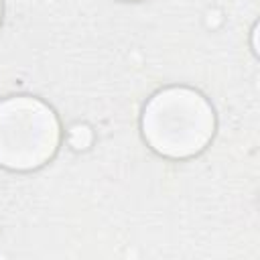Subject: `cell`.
Listing matches in <instances>:
<instances>
[{
	"instance_id": "cell-1",
	"label": "cell",
	"mask_w": 260,
	"mask_h": 260,
	"mask_svg": "<svg viewBox=\"0 0 260 260\" xmlns=\"http://www.w3.org/2000/svg\"><path fill=\"white\" fill-rule=\"evenodd\" d=\"M215 128L207 100L189 87L158 91L144 108L142 134L158 154L171 158L193 156L205 148Z\"/></svg>"
},
{
	"instance_id": "cell-2",
	"label": "cell",
	"mask_w": 260,
	"mask_h": 260,
	"mask_svg": "<svg viewBox=\"0 0 260 260\" xmlns=\"http://www.w3.org/2000/svg\"><path fill=\"white\" fill-rule=\"evenodd\" d=\"M59 146V122L53 110L35 98L0 102V165L30 171L45 165Z\"/></svg>"
},
{
	"instance_id": "cell-3",
	"label": "cell",
	"mask_w": 260,
	"mask_h": 260,
	"mask_svg": "<svg viewBox=\"0 0 260 260\" xmlns=\"http://www.w3.org/2000/svg\"><path fill=\"white\" fill-rule=\"evenodd\" d=\"M0 16H2V2H0Z\"/></svg>"
}]
</instances>
